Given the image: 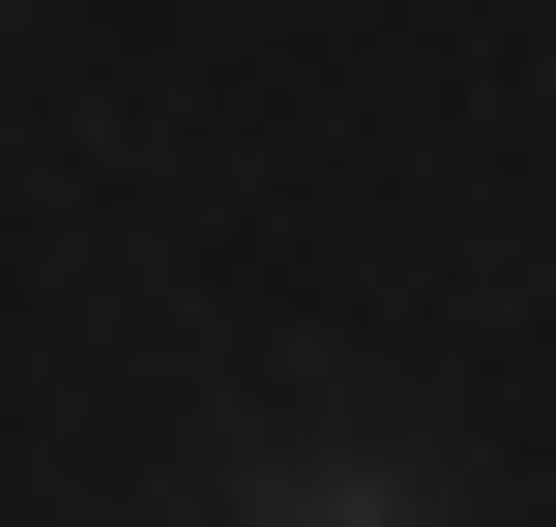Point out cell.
<instances>
[{
    "label": "cell",
    "mask_w": 556,
    "mask_h": 527,
    "mask_svg": "<svg viewBox=\"0 0 556 527\" xmlns=\"http://www.w3.org/2000/svg\"><path fill=\"white\" fill-rule=\"evenodd\" d=\"M235 527H469V499H440L410 440H323V469H264V499H235Z\"/></svg>",
    "instance_id": "cell-1"
}]
</instances>
